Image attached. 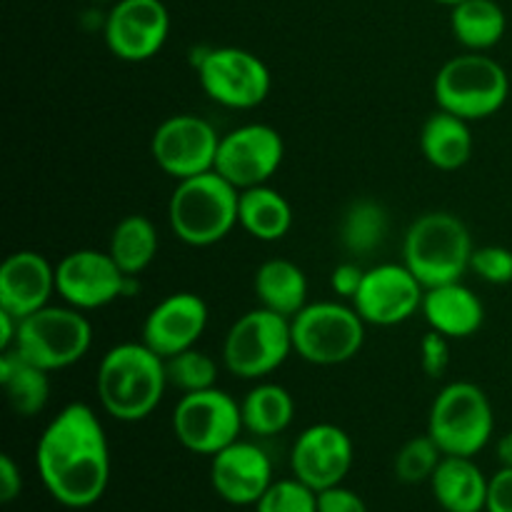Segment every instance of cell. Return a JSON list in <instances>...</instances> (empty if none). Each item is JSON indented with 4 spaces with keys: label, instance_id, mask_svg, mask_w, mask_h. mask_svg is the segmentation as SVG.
Returning <instances> with one entry per match:
<instances>
[{
    "label": "cell",
    "instance_id": "cell-22",
    "mask_svg": "<svg viewBox=\"0 0 512 512\" xmlns=\"http://www.w3.org/2000/svg\"><path fill=\"white\" fill-rule=\"evenodd\" d=\"M490 478L473 458L443 455L438 470L430 478L435 503L445 512H485Z\"/></svg>",
    "mask_w": 512,
    "mask_h": 512
},
{
    "label": "cell",
    "instance_id": "cell-40",
    "mask_svg": "<svg viewBox=\"0 0 512 512\" xmlns=\"http://www.w3.org/2000/svg\"><path fill=\"white\" fill-rule=\"evenodd\" d=\"M18 325L20 320L15 315L0 310V350H10L18 338Z\"/></svg>",
    "mask_w": 512,
    "mask_h": 512
},
{
    "label": "cell",
    "instance_id": "cell-33",
    "mask_svg": "<svg viewBox=\"0 0 512 512\" xmlns=\"http://www.w3.org/2000/svg\"><path fill=\"white\" fill-rule=\"evenodd\" d=\"M255 512H318V493L303 480H273L263 498L255 503Z\"/></svg>",
    "mask_w": 512,
    "mask_h": 512
},
{
    "label": "cell",
    "instance_id": "cell-16",
    "mask_svg": "<svg viewBox=\"0 0 512 512\" xmlns=\"http://www.w3.org/2000/svg\"><path fill=\"white\" fill-rule=\"evenodd\" d=\"M425 288L405 263H383L365 270L353 308L368 325L393 328L413 318L423 305Z\"/></svg>",
    "mask_w": 512,
    "mask_h": 512
},
{
    "label": "cell",
    "instance_id": "cell-30",
    "mask_svg": "<svg viewBox=\"0 0 512 512\" xmlns=\"http://www.w3.org/2000/svg\"><path fill=\"white\" fill-rule=\"evenodd\" d=\"M390 233V215L383 203L358 198L345 208L340 220V243L350 255H373Z\"/></svg>",
    "mask_w": 512,
    "mask_h": 512
},
{
    "label": "cell",
    "instance_id": "cell-42",
    "mask_svg": "<svg viewBox=\"0 0 512 512\" xmlns=\"http://www.w3.org/2000/svg\"><path fill=\"white\" fill-rule=\"evenodd\" d=\"M435 3H443V5H450V8H453V5L463 3V0H435Z\"/></svg>",
    "mask_w": 512,
    "mask_h": 512
},
{
    "label": "cell",
    "instance_id": "cell-12",
    "mask_svg": "<svg viewBox=\"0 0 512 512\" xmlns=\"http://www.w3.org/2000/svg\"><path fill=\"white\" fill-rule=\"evenodd\" d=\"M55 285L63 303L85 313L133 293L135 278L118 268L108 250L80 248L55 265Z\"/></svg>",
    "mask_w": 512,
    "mask_h": 512
},
{
    "label": "cell",
    "instance_id": "cell-10",
    "mask_svg": "<svg viewBox=\"0 0 512 512\" xmlns=\"http://www.w3.org/2000/svg\"><path fill=\"white\" fill-rule=\"evenodd\" d=\"M200 88L213 103L230 110H253L270 95L273 75L255 53L235 45L203 48L195 60Z\"/></svg>",
    "mask_w": 512,
    "mask_h": 512
},
{
    "label": "cell",
    "instance_id": "cell-27",
    "mask_svg": "<svg viewBox=\"0 0 512 512\" xmlns=\"http://www.w3.org/2000/svg\"><path fill=\"white\" fill-rule=\"evenodd\" d=\"M450 30L470 53H485L503 40L508 18L495 0H463L450 10Z\"/></svg>",
    "mask_w": 512,
    "mask_h": 512
},
{
    "label": "cell",
    "instance_id": "cell-3",
    "mask_svg": "<svg viewBox=\"0 0 512 512\" xmlns=\"http://www.w3.org/2000/svg\"><path fill=\"white\" fill-rule=\"evenodd\" d=\"M240 190L218 170L178 180L168 200V225L180 243L210 248L238 225Z\"/></svg>",
    "mask_w": 512,
    "mask_h": 512
},
{
    "label": "cell",
    "instance_id": "cell-11",
    "mask_svg": "<svg viewBox=\"0 0 512 512\" xmlns=\"http://www.w3.org/2000/svg\"><path fill=\"white\" fill-rule=\"evenodd\" d=\"M243 410L220 388L185 393L173 410V435L185 450L213 458L240 438Z\"/></svg>",
    "mask_w": 512,
    "mask_h": 512
},
{
    "label": "cell",
    "instance_id": "cell-32",
    "mask_svg": "<svg viewBox=\"0 0 512 512\" xmlns=\"http://www.w3.org/2000/svg\"><path fill=\"white\" fill-rule=\"evenodd\" d=\"M440 460H443V450L438 448L428 433L410 438L403 448L395 455V478L405 485H420L430 483L433 473L438 470Z\"/></svg>",
    "mask_w": 512,
    "mask_h": 512
},
{
    "label": "cell",
    "instance_id": "cell-4",
    "mask_svg": "<svg viewBox=\"0 0 512 512\" xmlns=\"http://www.w3.org/2000/svg\"><path fill=\"white\" fill-rule=\"evenodd\" d=\"M473 250L468 225L448 210H433L415 218L405 230L403 263L428 290L463 280L470 270Z\"/></svg>",
    "mask_w": 512,
    "mask_h": 512
},
{
    "label": "cell",
    "instance_id": "cell-31",
    "mask_svg": "<svg viewBox=\"0 0 512 512\" xmlns=\"http://www.w3.org/2000/svg\"><path fill=\"white\" fill-rule=\"evenodd\" d=\"M165 373L170 388H178L183 395L210 390L218 383V363L198 348L183 350L165 360Z\"/></svg>",
    "mask_w": 512,
    "mask_h": 512
},
{
    "label": "cell",
    "instance_id": "cell-25",
    "mask_svg": "<svg viewBox=\"0 0 512 512\" xmlns=\"http://www.w3.org/2000/svg\"><path fill=\"white\" fill-rule=\"evenodd\" d=\"M238 225L260 243H278L293 228V208L280 190L265 185L240 190Z\"/></svg>",
    "mask_w": 512,
    "mask_h": 512
},
{
    "label": "cell",
    "instance_id": "cell-24",
    "mask_svg": "<svg viewBox=\"0 0 512 512\" xmlns=\"http://www.w3.org/2000/svg\"><path fill=\"white\" fill-rule=\"evenodd\" d=\"M253 290L260 308H268L285 318H293L308 305V275L293 260H265L255 270Z\"/></svg>",
    "mask_w": 512,
    "mask_h": 512
},
{
    "label": "cell",
    "instance_id": "cell-21",
    "mask_svg": "<svg viewBox=\"0 0 512 512\" xmlns=\"http://www.w3.org/2000/svg\"><path fill=\"white\" fill-rule=\"evenodd\" d=\"M420 313L428 320L430 330H438L450 340L473 338L485 320L483 300L460 280L425 290Z\"/></svg>",
    "mask_w": 512,
    "mask_h": 512
},
{
    "label": "cell",
    "instance_id": "cell-38",
    "mask_svg": "<svg viewBox=\"0 0 512 512\" xmlns=\"http://www.w3.org/2000/svg\"><path fill=\"white\" fill-rule=\"evenodd\" d=\"M485 512H512V468H500L490 478Z\"/></svg>",
    "mask_w": 512,
    "mask_h": 512
},
{
    "label": "cell",
    "instance_id": "cell-8",
    "mask_svg": "<svg viewBox=\"0 0 512 512\" xmlns=\"http://www.w3.org/2000/svg\"><path fill=\"white\" fill-rule=\"evenodd\" d=\"M365 320L343 300L308 303L290 318L293 350L310 365H343L363 350Z\"/></svg>",
    "mask_w": 512,
    "mask_h": 512
},
{
    "label": "cell",
    "instance_id": "cell-36",
    "mask_svg": "<svg viewBox=\"0 0 512 512\" xmlns=\"http://www.w3.org/2000/svg\"><path fill=\"white\" fill-rule=\"evenodd\" d=\"M318 512H368V505L355 490L343 483L325 488L318 493Z\"/></svg>",
    "mask_w": 512,
    "mask_h": 512
},
{
    "label": "cell",
    "instance_id": "cell-17",
    "mask_svg": "<svg viewBox=\"0 0 512 512\" xmlns=\"http://www.w3.org/2000/svg\"><path fill=\"white\" fill-rule=\"evenodd\" d=\"M353 460V440L333 423H315L305 428L290 450V470L315 493L343 483L353 468Z\"/></svg>",
    "mask_w": 512,
    "mask_h": 512
},
{
    "label": "cell",
    "instance_id": "cell-35",
    "mask_svg": "<svg viewBox=\"0 0 512 512\" xmlns=\"http://www.w3.org/2000/svg\"><path fill=\"white\" fill-rule=\"evenodd\" d=\"M450 365V338L438 330H428L420 340V368L428 378H443Z\"/></svg>",
    "mask_w": 512,
    "mask_h": 512
},
{
    "label": "cell",
    "instance_id": "cell-34",
    "mask_svg": "<svg viewBox=\"0 0 512 512\" xmlns=\"http://www.w3.org/2000/svg\"><path fill=\"white\" fill-rule=\"evenodd\" d=\"M470 270L490 285L512 283V250L503 245H483L473 250Z\"/></svg>",
    "mask_w": 512,
    "mask_h": 512
},
{
    "label": "cell",
    "instance_id": "cell-7",
    "mask_svg": "<svg viewBox=\"0 0 512 512\" xmlns=\"http://www.w3.org/2000/svg\"><path fill=\"white\" fill-rule=\"evenodd\" d=\"M90 345H93V325L83 310L65 303L45 305L20 320L18 338L10 350L53 373L83 360Z\"/></svg>",
    "mask_w": 512,
    "mask_h": 512
},
{
    "label": "cell",
    "instance_id": "cell-18",
    "mask_svg": "<svg viewBox=\"0 0 512 512\" xmlns=\"http://www.w3.org/2000/svg\"><path fill=\"white\" fill-rule=\"evenodd\" d=\"M208 320V305L200 295L188 293V290L170 293L145 315L143 343L160 358L168 360L183 350L195 348L208 328Z\"/></svg>",
    "mask_w": 512,
    "mask_h": 512
},
{
    "label": "cell",
    "instance_id": "cell-26",
    "mask_svg": "<svg viewBox=\"0 0 512 512\" xmlns=\"http://www.w3.org/2000/svg\"><path fill=\"white\" fill-rule=\"evenodd\" d=\"M0 385L13 413L20 418H35L50 400L48 370L38 368L15 350H0Z\"/></svg>",
    "mask_w": 512,
    "mask_h": 512
},
{
    "label": "cell",
    "instance_id": "cell-43",
    "mask_svg": "<svg viewBox=\"0 0 512 512\" xmlns=\"http://www.w3.org/2000/svg\"><path fill=\"white\" fill-rule=\"evenodd\" d=\"M90 3H118V0H90Z\"/></svg>",
    "mask_w": 512,
    "mask_h": 512
},
{
    "label": "cell",
    "instance_id": "cell-19",
    "mask_svg": "<svg viewBox=\"0 0 512 512\" xmlns=\"http://www.w3.org/2000/svg\"><path fill=\"white\" fill-rule=\"evenodd\" d=\"M210 485L230 505H255L273 485V463L260 445L235 440L210 458Z\"/></svg>",
    "mask_w": 512,
    "mask_h": 512
},
{
    "label": "cell",
    "instance_id": "cell-9",
    "mask_svg": "<svg viewBox=\"0 0 512 512\" xmlns=\"http://www.w3.org/2000/svg\"><path fill=\"white\" fill-rule=\"evenodd\" d=\"M293 350L290 318L268 308L240 315L223 340V365L240 380H260L275 373Z\"/></svg>",
    "mask_w": 512,
    "mask_h": 512
},
{
    "label": "cell",
    "instance_id": "cell-23",
    "mask_svg": "<svg viewBox=\"0 0 512 512\" xmlns=\"http://www.w3.org/2000/svg\"><path fill=\"white\" fill-rule=\"evenodd\" d=\"M420 150L425 160L433 168L453 173L468 165L473 155V133H470L468 120L448 113V110H435L420 130Z\"/></svg>",
    "mask_w": 512,
    "mask_h": 512
},
{
    "label": "cell",
    "instance_id": "cell-29",
    "mask_svg": "<svg viewBox=\"0 0 512 512\" xmlns=\"http://www.w3.org/2000/svg\"><path fill=\"white\" fill-rule=\"evenodd\" d=\"M160 248L158 228L145 215H128L110 233L108 253L125 275L138 278L155 260Z\"/></svg>",
    "mask_w": 512,
    "mask_h": 512
},
{
    "label": "cell",
    "instance_id": "cell-37",
    "mask_svg": "<svg viewBox=\"0 0 512 512\" xmlns=\"http://www.w3.org/2000/svg\"><path fill=\"white\" fill-rule=\"evenodd\" d=\"M363 278L365 270L358 263H353V260H348V263H340L333 268V273H330V290H333L338 300H350L353 303L360 285H363Z\"/></svg>",
    "mask_w": 512,
    "mask_h": 512
},
{
    "label": "cell",
    "instance_id": "cell-14",
    "mask_svg": "<svg viewBox=\"0 0 512 512\" xmlns=\"http://www.w3.org/2000/svg\"><path fill=\"white\" fill-rule=\"evenodd\" d=\"M285 158L283 135L265 123H245L220 138L215 170L238 190L270 183Z\"/></svg>",
    "mask_w": 512,
    "mask_h": 512
},
{
    "label": "cell",
    "instance_id": "cell-28",
    "mask_svg": "<svg viewBox=\"0 0 512 512\" xmlns=\"http://www.w3.org/2000/svg\"><path fill=\"white\" fill-rule=\"evenodd\" d=\"M243 428L258 438H273L290 428L295 418V400L288 388L278 383H260L240 403Z\"/></svg>",
    "mask_w": 512,
    "mask_h": 512
},
{
    "label": "cell",
    "instance_id": "cell-20",
    "mask_svg": "<svg viewBox=\"0 0 512 512\" xmlns=\"http://www.w3.org/2000/svg\"><path fill=\"white\" fill-rule=\"evenodd\" d=\"M53 295H58L55 265H50L45 255L35 253V250H18L3 260L0 265V310L23 320L35 310L50 305Z\"/></svg>",
    "mask_w": 512,
    "mask_h": 512
},
{
    "label": "cell",
    "instance_id": "cell-39",
    "mask_svg": "<svg viewBox=\"0 0 512 512\" xmlns=\"http://www.w3.org/2000/svg\"><path fill=\"white\" fill-rule=\"evenodd\" d=\"M23 493V475L8 453L0 455V503H13Z\"/></svg>",
    "mask_w": 512,
    "mask_h": 512
},
{
    "label": "cell",
    "instance_id": "cell-2",
    "mask_svg": "<svg viewBox=\"0 0 512 512\" xmlns=\"http://www.w3.org/2000/svg\"><path fill=\"white\" fill-rule=\"evenodd\" d=\"M168 388L165 360L143 340L113 345L95 375L100 405L120 423H140L153 415Z\"/></svg>",
    "mask_w": 512,
    "mask_h": 512
},
{
    "label": "cell",
    "instance_id": "cell-6",
    "mask_svg": "<svg viewBox=\"0 0 512 512\" xmlns=\"http://www.w3.org/2000/svg\"><path fill=\"white\" fill-rule=\"evenodd\" d=\"M493 403L480 385L468 380L448 383L430 405L428 435L443 455L475 458L493 440Z\"/></svg>",
    "mask_w": 512,
    "mask_h": 512
},
{
    "label": "cell",
    "instance_id": "cell-13",
    "mask_svg": "<svg viewBox=\"0 0 512 512\" xmlns=\"http://www.w3.org/2000/svg\"><path fill=\"white\" fill-rule=\"evenodd\" d=\"M220 138L223 135H218L213 123L200 115H170L155 128L150 138V155L165 175L185 180L215 170Z\"/></svg>",
    "mask_w": 512,
    "mask_h": 512
},
{
    "label": "cell",
    "instance_id": "cell-41",
    "mask_svg": "<svg viewBox=\"0 0 512 512\" xmlns=\"http://www.w3.org/2000/svg\"><path fill=\"white\" fill-rule=\"evenodd\" d=\"M495 455L500 460V468H512V430L503 435L495 445Z\"/></svg>",
    "mask_w": 512,
    "mask_h": 512
},
{
    "label": "cell",
    "instance_id": "cell-5",
    "mask_svg": "<svg viewBox=\"0 0 512 512\" xmlns=\"http://www.w3.org/2000/svg\"><path fill=\"white\" fill-rule=\"evenodd\" d=\"M433 95L440 110H448L468 123L485 120L508 103V70L485 53L458 55L438 70Z\"/></svg>",
    "mask_w": 512,
    "mask_h": 512
},
{
    "label": "cell",
    "instance_id": "cell-15",
    "mask_svg": "<svg viewBox=\"0 0 512 512\" xmlns=\"http://www.w3.org/2000/svg\"><path fill=\"white\" fill-rule=\"evenodd\" d=\"M105 45L125 63H143L163 50L170 13L163 0H118L103 25Z\"/></svg>",
    "mask_w": 512,
    "mask_h": 512
},
{
    "label": "cell",
    "instance_id": "cell-1",
    "mask_svg": "<svg viewBox=\"0 0 512 512\" xmlns=\"http://www.w3.org/2000/svg\"><path fill=\"white\" fill-rule=\"evenodd\" d=\"M35 468L55 503L83 510L98 503L110 483V445L98 413L70 403L45 425L35 445Z\"/></svg>",
    "mask_w": 512,
    "mask_h": 512
}]
</instances>
